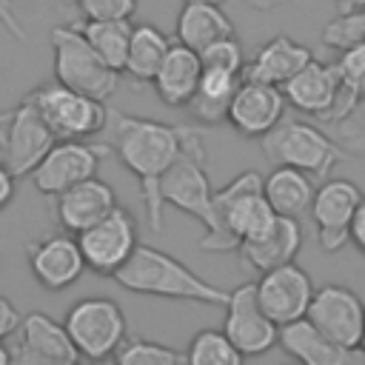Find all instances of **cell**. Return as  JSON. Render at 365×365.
Here are the masks:
<instances>
[{
    "instance_id": "e575fe53",
    "label": "cell",
    "mask_w": 365,
    "mask_h": 365,
    "mask_svg": "<svg viewBox=\"0 0 365 365\" xmlns=\"http://www.w3.org/2000/svg\"><path fill=\"white\" fill-rule=\"evenodd\" d=\"M86 20H123L137 11V0H77Z\"/></svg>"
},
{
    "instance_id": "ac0fdd59",
    "label": "cell",
    "mask_w": 365,
    "mask_h": 365,
    "mask_svg": "<svg viewBox=\"0 0 365 365\" xmlns=\"http://www.w3.org/2000/svg\"><path fill=\"white\" fill-rule=\"evenodd\" d=\"M20 342L11 351L17 362L26 365H71L80 359L77 345L68 336L66 322H57L54 317L43 311H31L23 317L20 328Z\"/></svg>"
},
{
    "instance_id": "83f0119b",
    "label": "cell",
    "mask_w": 365,
    "mask_h": 365,
    "mask_svg": "<svg viewBox=\"0 0 365 365\" xmlns=\"http://www.w3.org/2000/svg\"><path fill=\"white\" fill-rule=\"evenodd\" d=\"M171 48V40L151 23H140L131 29V40H128V54H125V66L123 71L131 80L140 83H151L165 51Z\"/></svg>"
},
{
    "instance_id": "7a4b0ae2",
    "label": "cell",
    "mask_w": 365,
    "mask_h": 365,
    "mask_svg": "<svg viewBox=\"0 0 365 365\" xmlns=\"http://www.w3.org/2000/svg\"><path fill=\"white\" fill-rule=\"evenodd\" d=\"M120 288L131 294L145 297H163V299H182V302H202V305H222L228 302V291L217 288L214 282L202 279L197 271H191L177 257L137 242L131 257L117 268L111 277Z\"/></svg>"
},
{
    "instance_id": "3957f363",
    "label": "cell",
    "mask_w": 365,
    "mask_h": 365,
    "mask_svg": "<svg viewBox=\"0 0 365 365\" xmlns=\"http://www.w3.org/2000/svg\"><path fill=\"white\" fill-rule=\"evenodd\" d=\"M214 208H217V234L202 237L200 248L211 254L237 251V245L248 237L262 234L277 211L262 194V174L248 168L228 180L222 188H214Z\"/></svg>"
},
{
    "instance_id": "74e56055",
    "label": "cell",
    "mask_w": 365,
    "mask_h": 365,
    "mask_svg": "<svg viewBox=\"0 0 365 365\" xmlns=\"http://www.w3.org/2000/svg\"><path fill=\"white\" fill-rule=\"evenodd\" d=\"M348 242H354V245H356V251H359V254H365V197H362V202H359V205H356V211H354Z\"/></svg>"
},
{
    "instance_id": "9a60e30c",
    "label": "cell",
    "mask_w": 365,
    "mask_h": 365,
    "mask_svg": "<svg viewBox=\"0 0 365 365\" xmlns=\"http://www.w3.org/2000/svg\"><path fill=\"white\" fill-rule=\"evenodd\" d=\"M26 257H29L31 277L46 291H66L68 285H74L88 271L83 251H80V242H77V234L71 237V231L48 234V237L29 242Z\"/></svg>"
},
{
    "instance_id": "44dd1931",
    "label": "cell",
    "mask_w": 365,
    "mask_h": 365,
    "mask_svg": "<svg viewBox=\"0 0 365 365\" xmlns=\"http://www.w3.org/2000/svg\"><path fill=\"white\" fill-rule=\"evenodd\" d=\"M111 208H117V194L97 174L74 182L71 188L54 197V220L60 222L63 231H71V234H80L83 228L94 225Z\"/></svg>"
},
{
    "instance_id": "8992f818",
    "label": "cell",
    "mask_w": 365,
    "mask_h": 365,
    "mask_svg": "<svg viewBox=\"0 0 365 365\" xmlns=\"http://www.w3.org/2000/svg\"><path fill=\"white\" fill-rule=\"evenodd\" d=\"M262 151L277 165H294L314 180H325L345 157V151L314 123L305 120H279L265 137Z\"/></svg>"
},
{
    "instance_id": "ffe728a7",
    "label": "cell",
    "mask_w": 365,
    "mask_h": 365,
    "mask_svg": "<svg viewBox=\"0 0 365 365\" xmlns=\"http://www.w3.org/2000/svg\"><path fill=\"white\" fill-rule=\"evenodd\" d=\"M277 345L291 356L305 365H356L365 362V354L359 348H345L325 336L308 317H299L294 322L279 325Z\"/></svg>"
},
{
    "instance_id": "ee69618b",
    "label": "cell",
    "mask_w": 365,
    "mask_h": 365,
    "mask_svg": "<svg viewBox=\"0 0 365 365\" xmlns=\"http://www.w3.org/2000/svg\"><path fill=\"white\" fill-rule=\"evenodd\" d=\"M359 351L365 354V328H362V339H359Z\"/></svg>"
},
{
    "instance_id": "5bb4252c",
    "label": "cell",
    "mask_w": 365,
    "mask_h": 365,
    "mask_svg": "<svg viewBox=\"0 0 365 365\" xmlns=\"http://www.w3.org/2000/svg\"><path fill=\"white\" fill-rule=\"evenodd\" d=\"M325 336L345 348H359L362 328H365V305L356 291L348 285L328 282L322 288H314L308 314H305Z\"/></svg>"
},
{
    "instance_id": "836d02e7",
    "label": "cell",
    "mask_w": 365,
    "mask_h": 365,
    "mask_svg": "<svg viewBox=\"0 0 365 365\" xmlns=\"http://www.w3.org/2000/svg\"><path fill=\"white\" fill-rule=\"evenodd\" d=\"M336 71L348 88H354L359 97H365V43L339 51Z\"/></svg>"
},
{
    "instance_id": "52a82bcc",
    "label": "cell",
    "mask_w": 365,
    "mask_h": 365,
    "mask_svg": "<svg viewBox=\"0 0 365 365\" xmlns=\"http://www.w3.org/2000/svg\"><path fill=\"white\" fill-rule=\"evenodd\" d=\"M282 94L288 106L322 123H342L362 100L354 88L342 83L336 63H319L317 57L288 83H282Z\"/></svg>"
},
{
    "instance_id": "e0dca14e",
    "label": "cell",
    "mask_w": 365,
    "mask_h": 365,
    "mask_svg": "<svg viewBox=\"0 0 365 365\" xmlns=\"http://www.w3.org/2000/svg\"><path fill=\"white\" fill-rule=\"evenodd\" d=\"M257 297H259V305L265 308V314L277 325H285V322H294L308 314V305L314 297V282L305 268H299L297 262H285V265H277V268L259 274Z\"/></svg>"
},
{
    "instance_id": "5b68a950",
    "label": "cell",
    "mask_w": 365,
    "mask_h": 365,
    "mask_svg": "<svg viewBox=\"0 0 365 365\" xmlns=\"http://www.w3.org/2000/svg\"><path fill=\"white\" fill-rule=\"evenodd\" d=\"M51 51H54V80L83 91L97 100H108L120 86V71L111 68L94 46L86 40L80 26H54L51 34Z\"/></svg>"
},
{
    "instance_id": "2e32d148",
    "label": "cell",
    "mask_w": 365,
    "mask_h": 365,
    "mask_svg": "<svg viewBox=\"0 0 365 365\" xmlns=\"http://www.w3.org/2000/svg\"><path fill=\"white\" fill-rule=\"evenodd\" d=\"M285 94L274 83H259V80H240L225 123L242 137L262 140L282 117H285Z\"/></svg>"
},
{
    "instance_id": "ba28073f",
    "label": "cell",
    "mask_w": 365,
    "mask_h": 365,
    "mask_svg": "<svg viewBox=\"0 0 365 365\" xmlns=\"http://www.w3.org/2000/svg\"><path fill=\"white\" fill-rule=\"evenodd\" d=\"M46 117L57 140H88L108 125V108L103 100L74 91L63 83H43L26 94Z\"/></svg>"
},
{
    "instance_id": "f1b7e54d",
    "label": "cell",
    "mask_w": 365,
    "mask_h": 365,
    "mask_svg": "<svg viewBox=\"0 0 365 365\" xmlns=\"http://www.w3.org/2000/svg\"><path fill=\"white\" fill-rule=\"evenodd\" d=\"M131 29H134L131 17H123V20H86V23H80V31L94 46V51L111 68H117V71H123V66H125Z\"/></svg>"
},
{
    "instance_id": "f546056e",
    "label": "cell",
    "mask_w": 365,
    "mask_h": 365,
    "mask_svg": "<svg viewBox=\"0 0 365 365\" xmlns=\"http://www.w3.org/2000/svg\"><path fill=\"white\" fill-rule=\"evenodd\" d=\"M185 359L191 365H240L245 356L237 351V345L228 339L225 331L202 328L191 336Z\"/></svg>"
},
{
    "instance_id": "9c48e42d",
    "label": "cell",
    "mask_w": 365,
    "mask_h": 365,
    "mask_svg": "<svg viewBox=\"0 0 365 365\" xmlns=\"http://www.w3.org/2000/svg\"><path fill=\"white\" fill-rule=\"evenodd\" d=\"M66 328L80 356L86 359H108L125 339V314L108 297H83L66 314Z\"/></svg>"
},
{
    "instance_id": "8fae6325",
    "label": "cell",
    "mask_w": 365,
    "mask_h": 365,
    "mask_svg": "<svg viewBox=\"0 0 365 365\" xmlns=\"http://www.w3.org/2000/svg\"><path fill=\"white\" fill-rule=\"evenodd\" d=\"M86 268L97 277H114L117 268L131 257V251L137 248L140 237H137V222L131 217V211H125L123 205L111 208L103 220H97L94 225L83 228L77 234Z\"/></svg>"
},
{
    "instance_id": "603a6c76",
    "label": "cell",
    "mask_w": 365,
    "mask_h": 365,
    "mask_svg": "<svg viewBox=\"0 0 365 365\" xmlns=\"http://www.w3.org/2000/svg\"><path fill=\"white\" fill-rule=\"evenodd\" d=\"M311 60H314V54L308 46L291 40L288 34H277L259 46V51L254 54L251 63L242 66L240 80H259V83H274L282 88V83H288Z\"/></svg>"
},
{
    "instance_id": "484cf974",
    "label": "cell",
    "mask_w": 365,
    "mask_h": 365,
    "mask_svg": "<svg viewBox=\"0 0 365 365\" xmlns=\"http://www.w3.org/2000/svg\"><path fill=\"white\" fill-rule=\"evenodd\" d=\"M314 191V177L294 165H277L268 177H262V194L271 208L282 217L299 220L302 214H308Z\"/></svg>"
},
{
    "instance_id": "cb8c5ba5",
    "label": "cell",
    "mask_w": 365,
    "mask_h": 365,
    "mask_svg": "<svg viewBox=\"0 0 365 365\" xmlns=\"http://www.w3.org/2000/svg\"><path fill=\"white\" fill-rule=\"evenodd\" d=\"M200 74H202V60H200V51L182 46L180 40L171 43V48L165 51L157 74H154V91L157 97L171 106V108H185L188 100L194 97L197 91V83H200Z\"/></svg>"
},
{
    "instance_id": "d590c367",
    "label": "cell",
    "mask_w": 365,
    "mask_h": 365,
    "mask_svg": "<svg viewBox=\"0 0 365 365\" xmlns=\"http://www.w3.org/2000/svg\"><path fill=\"white\" fill-rule=\"evenodd\" d=\"M20 322H23V314L17 311V305L0 294V339H6V336H11V334H17Z\"/></svg>"
},
{
    "instance_id": "d6986e66",
    "label": "cell",
    "mask_w": 365,
    "mask_h": 365,
    "mask_svg": "<svg viewBox=\"0 0 365 365\" xmlns=\"http://www.w3.org/2000/svg\"><path fill=\"white\" fill-rule=\"evenodd\" d=\"M57 143V134L46 123V117L37 111V106L23 97L11 108V123H9V157H6V171L14 177H29L31 168L48 154V148Z\"/></svg>"
},
{
    "instance_id": "d4e9b609",
    "label": "cell",
    "mask_w": 365,
    "mask_h": 365,
    "mask_svg": "<svg viewBox=\"0 0 365 365\" xmlns=\"http://www.w3.org/2000/svg\"><path fill=\"white\" fill-rule=\"evenodd\" d=\"M177 40L194 51H202L205 46L222 40V37H234V23L231 17L222 11L220 3L211 0H185L180 14H177Z\"/></svg>"
},
{
    "instance_id": "4dcf8cb0",
    "label": "cell",
    "mask_w": 365,
    "mask_h": 365,
    "mask_svg": "<svg viewBox=\"0 0 365 365\" xmlns=\"http://www.w3.org/2000/svg\"><path fill=\"white\" fill-rule=\"evenodd\" d=\"M114 359L120 365H182V362H188L185 351H177L171 345H163V342H154L145 336L123 339Z\"/></svg>"
},
{
    "instance_id": "bcb514c9",
    "label": "cell",
    "mask_w": 365,
    "mask_h": 365,
    "mask_svg": "<svg viewBox=\"0 0 365 365\" xmlns=\"http://www.w3.org/2000/svg\"><path fill=\"white\" fill-rule=\"evenodd\" d=\"M211 3H222V0H211Z\"/></svg>"
},
{
    "instance_id": "7bdbcfd3",
    "label": "cell",
    "mask_w": 365,
    "mask_h": 365,
    "mask_svg": "<svg viewBox=\"0 0 365 365\" xmlns=\"http://www.w3.org/2000/svg\"><path fill=\"white\" fill-rule=\"evenodd\" d=\"M14 356H11V348L9 345H3V339H0V365H9Z\"/></svg>"
},
{
    "instance_id": "d6a6232c",
    "label": "cell",
    "mask_w": 365,
    "mask_h": 365,
    "mask_svg": "<svg viewBox=\"0 0 365 365\" xmlns=\"http://www.w3.org/2000/svg\"><path fill=\"white\" fill-rule=\"evenodd\" d=\"M200 60H202V66L225 68V71H237V74H240L242 66H245V54H242V46H240L237 34H234V37H222V40L205 46V48L200 51Z\"/></svg>"
},
{
    "instance_id": "7402d4cb",
    "label": "cell",
    "mask_w": 365,
    "mask_h": 365,
    "mask_svg": "<svg viewBox=\"0 0 365 365\" xmlns=\"http://www.w3.org/2000/svg\"><path fill=\"white\" fill-rule=\"evenodd\" d=\"M299 248H302V225H299V220L277 214L274 222L262 234L242 240L237 245V254H240L245 268L262 274V271H271L277 265L294 262Z\"/></svg>"
},
{
    "instance_id": "30bf717a",
    "label": "cell",
    "mask_w": 365,
    "mask_h": 365,
    "mask_svg": "<svg viewBox=\"0 0 365 365\" xmlns=\"http://www.w3.org/2000/svg\"><path fill=\"white\" fill-rule=\"evenodd\" d=\"M111 151L108 143H88V140H57L48 154L31 168V185L46 194L57 197L60 191L71 188L80 180L97 174L103 157Z\"/></svg>"
},
{
    "instance_id": "277c9868",
    "label": "cell",
    "mask_w": 365,
    "mask_h": 365,
    "mask_svg": "<svg viewBox=\"0 0 365 365\" xmlns=\"http://www.w3.org/2000/svg\"><path fill=\"white\" fill-rule=\"evenodd\" d=\"M205 160H208L205 137L200 128L191 125L182 151L174 157V163L160 180V197L165 205H174L177 211L202 222L205 228L202 237H214L220 225H217V208H214V185H211Z\"/></svg>"
},
{
    "instance_id": "1f68e13d",
    "label": "cell",
    "mask_w": 365,
    "mask_h": 365,
    "mask_svg": "<svg viewBox=\"0 0 365 365\" xmlns=\"http://www.w3.org/2000/svg\"><path fill=\"white\" fill-rule=\"evenodd\" d=\"M359 43H365V6L336 11L322 29V46L334 51H345Z\"/></svg>"
},
{
    "instance_id": "6da1fadb",
    "label": "cell",
    "mask_w": 365,
    "mask_h": 365,
    "mask_svg": "<svg viewBox=\"0 0 365 365\" xmlns=\"http://www.w3.org/2000/svg\"><path fill=\"white\" fill-rule=\"evenodd\" d=\"M108 145L117 154V160L137 177L140 197L145 205L148 228L154 234L163 231V197H160V180L174 163V157L182 151L185 137L191 125H168L148 117H131L123 111H108Z\"/></svg>"
},
{
    "instance_id": "60d3db41",
    "label": "cell",
    "mask_w": 365,
    "mask_h": 365,
    "mask_svg": "<svg viewBox=\"0 0 365 365\" xmlns=\"http://www.w3.org/2000/svg\"><path fill=\"white\" fill-rule=\"evenodd\" d=\"M251 9H257V11H274V9H279L285 0H245Z\"/></svg>"
},
{
    "instance_id": "f6af8a7d",
    "label": "cell",
    "mask_w": 365,
    "mask_h": 365,
    "mask_svg": "<svg viewBox=\"0 0 365 365\" xmlns=\"http://www.w3.org/2000/svg\"><path fill=\"white\" fill-rule=\"evenodd\" d=\"M60 3H77V0H60Z\"/></svg>"
},
{
    "instance_id": "f35d334b",
    "label": "cell",
    "mask_w": 365,
    "mask_h": 365,
    "mask_svg": "<svg viewBox=\"0 0 365 365\" xmlns=\"http://www.w3.org/2000/svg\"><path fill=\"white\" fill-rule=\"evenodd\" d=\"M14 174H9L6 168H0V211L14 200Z\"/></svg>"
},
{
    "instance_id": "b9f144b4",
    "label": "cell",
    "mask_w": 365,
    "mask_h": 365,
    "mask_svg": "<svg viewBox=\"0 0 365 365\" xmlns=\"http://www.w3.org/2000/svg\"><path fill=\"white\" fill-rule=\"evenodd\" d=\"M336 3V9L339 11H348V9H359V6H365V0H334Z\"/></svg>"
},
{
    "instance_id": "4316f807",
    "label": "cell",
    "mask_w": 365,
    "mask_h": 365,
    "mask_svg": "<svg viewBox=\"0 0 365 365\" xmlns=\"http://www.w3.org/2000/svg\"><path fill=\"white\" fill-rule=\"evenodd\" d=\"M237 86H240V74L237 71L202 66L197 91H194V97L188 100L185 108L197 120H202L205 125H220L228 117V106H231V97H234Z\"/></svg>"
},
{
    "instance_id": "7c38bea8",
    "label": "cell",
    "mask_w": 365,
    "mask_h": 365,
    "mask_svg": "<svg viewBox=\"0 0 365 365\" xmlns=\"http://www.w3.org/2000/svg\"><path fill=\"white\" fill-rule=\"evenodd\" d=\"M222 331L242 356H259L277 345L279 325L265 314L257 297V282H242L228 291Z\"/></svg>"
},
{
    "instance_id": "ab89813d",
    "label": "cell",
    "mask_w": 365,
    "mask_h": 365,
    "mask_svg": "<svg viewBox=\"0 0 365 365\" xmlns=\"http://www.w3.org/2000/svg\"><path fill=\"white\" fill-rule=\"evenodd\" d=\"M9 123H11V111H0V168H6V157H9Z\"/></svg>"
},
{
    "instance_id": "4fadbf2b",
    "label": "cell",
    "mask_w": 365,
    "mask_h": 365,
    "mask_svg": "<svg viewBox=\"0 0 365 365\" xmlns=\"http://www.w3.org/2000/svg\"><path fill=\"white\" fill-rule=\"evenodd\" d=\"M362 202V191L354 180H328L314 191L311 220L317 225V242L325 254H336L351 234V220L356 205Z\"/></svg>"
},
{
    "instance_id": "8d00e7d4",
    "label": "cell",
    "mask_w": 365,
    "mask_h": 365,
    "mask_svg": "<svg viewBox=\"0 0 365 365\" xmlns=\"http://www.w3.org/2000/svg\"><path fill=\"white\" fill-rule=\"evenodd\" d=\"M0 26H3L14 40H20V43L26 40V29H23V23H20V17H17L11 0H0Z\"/></svg>"
}]
</instances>
